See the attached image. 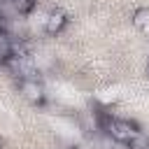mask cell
<instances>
[{
  "label": "cell",
  "instance_id": "cell-1",
  "mask_svg": "<svg viewBox=\"0 0 149 149\" xmlns=\"http://www.w3.org/2000/svg\"><path fill=\"white\" fill-rule=\"evenodd\" d=\"M100 123H102V130H105L112 140H116V142H121V144H128V142L140 133L137 123H135V121H128V119L102 116V119H100Z\"/></svg>",
  "mask_w": 149,
  "mask_h": 149
},
{
  "label": "cell",
  "instance_id": "cell-2",
  "mask_svg": "<svg viewBox=\"0 0 149 149\" xmlns=\"http://www.w3.org/2000/svg\"><path fill=\"white\" fill-rule=\"evenodd\" d=\"M19 91L21 95L33 102V105H42L44 102V86L37 77H26V79H19Z\"/></svg>",
  "mask_w": 149,
  "mask_h": 149
},
{
  "label": "cell",
  "instance_id": "cell-3",
  "mask_svg": "<svg viewBox=\"0 0 149 149\" xmlns=\"http://www.w3.org/2000/svg\"><path fill=\"white\" fill-rule=\"evenodd\" d=\"M65 26H68V14L63 9H51L47 14V19H44V30L49 35H58Z\"/></svg>",
  "mask_w": 149,
  "mask_h": 149
},
{
  "label": "cell",
  "instance_id": "cell-4",
  "mask_svg": "<svg viewBox=\"0 0 149 149\" xmlns=\"http://www.w3.org/2000/svg\"><path fill=\"white\" fill-rule=\"evenodd\" d=\"M133 23H135V28L149 33V7H140V9H135V14H133Z\"/></svg>",
  "mask_w": 149,
  "mask_h": 149
},
{
  "label": "cell",
  "instance_id": "cell-5",
  "mask_svg": "<svg viewBox=\"0 0 149 149\" xmlns=\"http://www.w3.org/2000/svg\"><path fill=\"white\" fill-rule=\"evenodd\" d=\"M12 40L7 37V33H5V28L0 26V63H7L9 61V56H12Z\"/></svg>",
  "mask_w": 149,
  "mask_h": 149
},
{
  "label": "cell",
  "instance_id": "cell-6",
  "mask_svg": "<svg viewBox=\"0 0 149 149\" xmlns=\"http://www.w3.org/2000/svg\"><path fill=\"white\" fill-rule=\"evenodd\" d=\"M35 2H37V0H12L14 9H16L19 14H30V12L35 9Z\"/></svg>",
  "mask_w": 149,
  "mask_h": 149
},
{
  "label": "cell",
  "instance_id": "cell-7",
  "mask_svg": "<svg viewBox=\"0 0 149 149\" xmlns=\"http://www.w3.org/2000/svg\"><path fill=\"white\" fill-rule=\"evenodd\" d=\"M128 149H149V135L137 133V135L128 142Z\"/></svg>",
  "mask_w": 149,
  "mask_h": 149
},
{
  "label": "cell",
  "instance_id": "cell-8",
  "mask_svg": "<svg viewBox=\"0 0 149 149\" xmlns=\"http://www.w3.org/2000/svg\"><path fill=\"white\" fill-rule=\"evenodd\" d=\"M0 149H2V144H0Z\"/></svg>",
  "mask_w": 149,
  "mask_h": 149
}]
</instances>
